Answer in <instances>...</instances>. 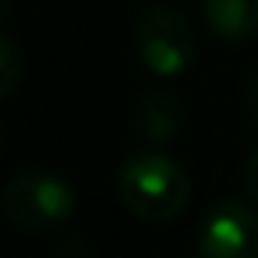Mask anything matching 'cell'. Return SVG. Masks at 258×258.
<instances>
[{
  "label": "cell",
  "mask_w": 258,
  "mask_h": 258,
  "mask_svg": "<svg viewBox=\"0 0 258 258\" xmlns=\"http://www.w3.org/2000/svg\"><path fill=\"white\" fill-rule=\"evenodd\" d=\"M0 213L23 232H52L76 213V189L49 170H23L0 193Z\"/></svg>",
  "instance_id": "3957f363"
},
{
  "label": "cell",
  "mask_w": 258,
  "mask_h": 258,
  "mask_svg": "<svg viewBox=\"0 0 258 258\" xmlns=\"http://www.w3.org/2000/svg\"><path fill=\"white\" fill-rule=\"evenodd\" d=\"M131 46L138 62L157 79H176L193 66L196 36L180 10L167 4H151L134 17Z\"/></svg>",
  "instance_id": "7a4b0ae2"
},
{
  "label": "cell",
  "mask_w": 258,
  "mask_h": 258,
  "mask_svg": "<svg viewBox=\"0 0 258 258\" xmlns=\"http://www.w3.org/2000/svg\"><path fill=\"white\" fill-rule=\"evenodd\" d=\"M200 10L213 36L226 43L258 36V0H200Z\"/></svg>",
  "instance_id": "8992f818"
},
{
  "label": "cell",
  "mask_w": 258,
  "mask_h": 258,
  "mask_svg": "<svg viewBox=\"0 0 258 258\" xmlns=\"http://www.w3.org/2000/svg\"><path fill=\"white\" fill-rule=\"evenodd\" d=\"M200 258H258V203L222 200L206 213L196 239Z\"/></svg>",
  "instance_id": "277c9868"
},
{
  "label": "cell",
  "mask_w": 258,
  "mask_h": 258,
  "mask_svg": "<svg viewBox=\"0 0 258 258\" xmlns=\"http://www.w3.org/2000/svg\"><path fill=\"white\" fill-rule=\"evenodd\" d=\"M131 127H134V134L151 147L170 144L183 127V101L176 98L173 92L151 88V92H144L134 101Z\"/></svg>",
  "instance_id": "5b68a950"
},
{
  "label": "cell",
  "mask_w": 258,
  "mask_h": 258,
  "mask_svg": "<svg viewBox=\"0 0 258 258\" xmlns=\"http://www.w3.org/2000/svg\"><path fill=\"white\" fill-rule=\"evenodd\" d=\"M245 111L252 118V124L258 127V76L248 82V92H245Z\"/></svg>",
  "instance_id": "9c48e42d"
},
{
  "label": "cell",
  "mask_w": 258,
  "mask_h": 258,
  "mask_svg": "<svg viewBox=\"0 0 258 258\" xmlns=\"http://www.w3.org/2000/svg\"><path fill=\"white\" fill-rule=\"evenodd\" d=\"M23 82V52L20 46L0 30V98L13 95Z\"/></svg>",
  "instance_id": "52a82bcc"
},
{
  "label": "cell",
  "mask_w": 258,
  "mask_h": 258,
  "mask_svg": "<svg viewBox=\"0 0 258 258\" xmlns=\"http://www.w3.org/2000/svg\"><path fill=\"white\" fill-rule=\"evenodd\" d=\"M7 17V0H0V20Z\"/></svg>",
  "instance_id": "30bf717a"
},
{
  "label": "cell",
  "mask_w": 258,
  "mask_h": 258,
  "mask_svg": "<svg viewBox=\"0 0 258 258\" xmlns=\"http://www.w3.org/2000/svg\"><path fill=\"white\" fill-rule=\"evenodd\" d=\"M118 196L141 222H170L189 203V173L160 151L134 154L118 170Z\"/></svg>",
  "instance_id": "6da1fadb"
},
{
  "label": "cell",
  "mask_w": 258,
  "mask_h": 258,
  "mask_svg": "<svg viewBox=\"0 0 258 258\" xmlns=\"http://www.w3.org/2000/svg\"><path fill=\"white\" fill-rule=\"evenodd\" d=\"M242 186H245L248 200L258 203V151L245 160V167H242Z\"/></svg>",
  "instance_id": "ba28073f"
}]
</instances>
